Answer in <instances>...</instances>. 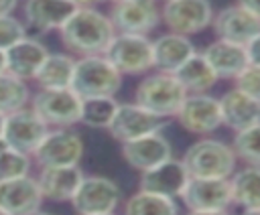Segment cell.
Listing matches in <instances>:
<instances>
[{"instance_id": "12", "label": "cell", "mask_w": 260, "mask_h": 215, "mask_svg": "<svg viewBox=\"0 0 260 215\" xmlns=\"http://www.w3.org/2000/svg\"><path fill=\"white\" fill-rule=\"evenodd\" d=\"M162 128H165V118H158L132 101V103H118L114 120L108 126V132L112 134L114 140L124 144L148 134H156Z\"/></svg>"}, {"instance_id": "23", "label": "cell", "mask_w": 260, "mask_h": 215, "mask_svg": "<svg viewBox=\"0 0 260 215\" xmlns=\"http://www.w3.org/2000/svg\"><path fill=\"white\" fill-rule=\"evenodd\" d=\"M217 101L221 112V126H228L234 132H240L260 122V101H256L254 97L246 95L236 87L217 97Z\"/></svg>"}, {"instance_id": "7", "label": "cell", "mask_w": 260, "mask_h": 215, "mask_svg": "<svg viewBox=\"0 0 260 215\" xmlns=\"http://www.w3.org/2000/svg\"><path fill=\"white\" fill-rule=\"evenodd\" d=\"M83 156V140L71 128H49L37 150L30 154L39 168L77 166Z\"/></svg>"}, {"instance_id": "1", "label": "cell", "mask_w": 260, "mask_h": 215, "mask_svg": "<svg viewBox=\"0 0 260 215\" xmlns=\"http://www.w3.org/2000/svg\"><path fill=\"white\" fill-rule=\"evenodd\" d=\"M116 30L108 14L98 8H77L69 20L59 28V37L69 55L89 57L104 55Z\"/></svg>"}, {"instance_id": "11", "label": "cell", "mask_w": 260, "mask_h": 215, "mask_svg": "<svg viewBox=\"0 0 260 215\" xmlns=\"http://www.w3.org/2000/svg\"><path fill=\"white\" fill-rule=\"evenodd\" d=\"M108 18L116 32L146 37L160 22V10L154 0H120L112 2Z\"/></svg>"}, {"instance_id": "6", "label": "cell", "mask_w": 260, "mask_h": 215, "mask_svg": "<svg viewBox=\"0 0 260 215\" xmlns=\"http://www.w3.org/2000/svg\"><path fill=\"white\" fill-rule=\"evenodd\" d=\"M104 57L120 71V75H140L152 69V47L144 34L116 32Z\"/></svg>"}, {"instance_id": "3", "label": "cell", "mask_w": 260, "mask_h": 215, "mask_svg": "<svg viewBox=\"0 0 260 215\" xmlns=\"http://www.w3.org/2000/svg\"><path fill=\"white\" fill-rule=\"evenodd\" d=\"M122 85L120 71L104 57L89 55L75 59L71 89L81 97H114Z\"/></svg>"}, {"instance_id": "34", "label": "cell", "mask_w": 260, "mask_h": 215, "mask_svg": "<svg viewBox=\"0 0 260 215\" xmlns=\"http://www.w3.org/2000/svg\"><path fill=\"white\" fill-rule=\"evenodd\" d=\"M236 83V89L244 91L246 95L254 97L256 101H260V67L258 65H252L248 63L234 79Z\"/></svg>"}, {"instance_id": "46", "label": "cell", "mask_w": 260, "mask_h": 215, "mask_svg": "<svg viewBox=\"0 0 260 215\" xmlns=\"http://www.w3.org/2000/svg\"><path fill=\"white\" fill-rule=\"evenodd\" d=\"M154 2H156V0H154ZM160 2H162V4H165V2H169V0H160Z\"/></svg>"}, {"instance_id": "45", "label": "cell", "mask_w": 260, "mask_h": 215, "mask_svg": "<svg viewBox=\"0 0 260 215\" xmlns=\"http://www.w3.org/2000/svg\"><path fill=\"white\" fill-rule=\"evenodd\" d=\"M0 215H8V213H6V211H4V209H0Z\"/></svg>"}, {"instance_id": "35", "label": "cell", "mask_w": 260, "mask_h": 215, "mask_svg": "<svg viewBox=\"0 0 260 215\" xmlns=\"http://www.w3.org/2000/svg\"><path fill=\"white\" fill-rule=\"evenodd\" d=\"M246 55H248V63L260 67V32L246 45Z\"/></svg>"}, {"instance_id": "29", "label": "cell", "mask_w": 260, "mask_h": 215, "mask_svg": "<svg viewBox=\"0 0 260 215\" xmlns=\"http://www.w3.org/2000/svg\"><path fill=\"white\" fill-rule=\"evenodd\" d=\"M116 97H87L81 99V112H79V124L95 130H108V126L114 120V114L118 110Z\"/></svg>"}, {"instance_id": "30", "label": "cell", "mask_w": 260, "mask_h": 215, "mask_svg": "<svg viewBox=\"0 0 260 215\" xmlns=\"http://www.w3.org/2000/svg\"><path fill=\"white\" fill-rule=\"evenodd\" d=\"M30 87L26 81L2 71L0 73V114L8 116L20 108H26L30 101Z\"/></svg>"}, {"instance_id": "14", "label": "cell", "mask_w": 260, "mask_h": 215, "mask_svg": "<svg viewBox=\"0 0 260 215\" xmlns=\"http://www.w3.org/2000/svg\"><path fill=\"white\" fill-rule=\"evenodd\" d=\"M181 201L189 211L228 209L232 205L230 178H195V176H191L181 193Z\"/></svg>"}, {"instance_id": "8", "label": "cell", "mask_w": 260, "mask_h": 215, "mask_svg": "<svg viewBox=\"0 0 260 215\" xmlns=\"http://www.w3.org/2000/svg\"><path fill=\"white\" fill-rule=\"evenodd\" d=\"M122 193L120 187L102 174H89L81 178L77 191L71 197V207L77 215H98V213H116Z\"/></svg>"}, {"instance_id": "20", "label": "cell", "mask_w": 260, "mask_h": 215, "mask_svg": "<svg viewBox=\"0 0 260 215\" xmlns=\"http://www.w3.org/2000/svg\"><path fill=\"white\" fill-rule=\"evenodd\" d=\"M189 178L191 176H189L185 164L177 158H169V160L140 172V189L177 199V197H181Z\"/></svg>"}, {"instance_id": "17", "label": "cell", "mask_w": 260, "mask_h": 215, "mask_svg": "<svg viewBox=\"0 0 260 215\" xmlns=\"http://www.w3.org/2000/svg\"><path fill=\"white\" fill-rule=\"evenodd\" d=\"M77 10L71 0H24V26L35 32H53L69 20V16Z\"/></svg>"}, {"instance_id": "10", "label": "cell", "mask_w": 260, "mask_h": 215, "mask_svg": "<svg viewBox=\"0 0 260 215\" xmlns=\"http://www.w3.org/2000/svg\"><path fill=\"white\" fill-rule=\"evenodd\" d=\"M160 20L171 32L189 37L211 24L213 8L209 0H169L162 4Z\"/></svg>"}, {"instance_id": "13", "label": "cell", "mask_w": 260, "mask_h": 215, "mask_svg": "<svg viewBox=\"0 0 260 215\" xmlns=\"http://www.w3.org/2000/svg\"><path fill=\"white\" fill-rule=\"evenodd\" d=\"M175 118L191 134H211L221 126L219 101L207 93H187Z\"/></svg>"}, {"instance_id": "19", "label": "cell", "mask_w": 260, "mask_h": 215, "mask_svg": "<svg viewBox=\"0 0 260 215\" xmlns=\"http://www.w3.org/2000/svg\"><path fill=\"white\" fill-rule=\"evenodd\" d=\"M122 156L128 166L144 172V170L173 158V146L160 132H156V134H148V136L124 142Z\"/></svg>"}, {"instance_id": "37", "label": "cell", "mask_w": 260, "mask_h": 215, "mask_svg": "<svg viewBox=\"0 0 260 215\" xmlns=\"http://www.w3.org/2000/svg\"><path fill=\"white\" fill-rule=\"evenodd\" d=\"M18 2L20 0H0V16L12 14L16 10V6H18Z\"/></svg>"}, {"instance_id": "18", "label": "cell", "mask_w": 260, "mask_h": 215, "mask_svg": "<svg viewBox=\"0 0 260 215\" xmlns=\"http://www.w3.org/2000/svg\"><path fill=\"white\" fill-rule=\"evenodd\" d=\"M47 55H49V49L39 39H32L26 34L24 39H20L18 43H14L4 51V71L28 83L35 79Z\"/></svg>"}, {"instance_id": "21", "label": "cell", "mask_w": 260, "mask_h": 215, "mask_svg": "<svg viewBox=\"0 0 260 215\" xmlns=\"http://www.w3.org/2000/svg\"><path fill=\"white\" fill-rule=\"evenodd\" d=\"M43 195V201H55V203H65L71 201L73 193L77 191L83 170L77 166H49L41 168L39 176H35Z\"/></svg>"}, {"instance_id": "38", "label": "cell", "mask_w": 260, "mask_h": 215, "mask_svg": "<svg viewBox=\"0 0 260 215\" xmlns=\"http://www.w3.org/2000/svg\"><path fill=\"white\" fill-rule=\"evenodd\" d=\"M77 8H95L100 2H104V0H71Z\"/></svg>"}, {"instance_id": "32", "label": "cell", "mask_w": 260, "mask_h": 215, "mask_svg": "<svg viewBox=\"0 0 260 215\" xmlns=\"http://www.w3.org/2000/svg\"><path fill=\"white\" fill-rule=\"evenodd\" d=\"M30 166H32V158L28 154L14 150L0 140V181L24 176L30 172Z\"/></svg>"}, {"instance_id": "40", "label": "cell", "mask_w": 260, "mask_h": 215, "mask_svg": "<svg viewBox=\"0 0 260 215\" xmlns=\"http://www.w3.org/2000/svg\"><path fill=\"white\" fill-rule=\"evenodd\" d=\"M242 215H260V207H254V209H244Z\"/></svg>"}, {"instance_id": "39", "label": "cell", "mask_w": 260, "mask_h": 215, "mask_svg": "<svg viewBox=\"0 0 260 215\" xmlns=\"http://www.w3.org/2000/svg\"><path fill=\"white\" fill-rule=\"evenodd\" d=\"M189 215H232L228 209H213V211H189Z\"/></svg>"}, {"instance_id": "44", "label": "cell", "mask_w": 260, "mask_h": 215, "mask_svg": "<svg viewBox=\"0 0 260 215\" xmlns=\"http://www.w3.org/2000/svg\"><path fill=\"white\" fill-rule=\"evenodd\" d=\"M98 215H116V213H98Z\"/></svg>"}, {"instance_id": "2", "label": "cell", "mask_w": 260, "mask_h": 215, "mask_svg": "<svg viewBox=\"0 0 260 215\" xmlns=\"http://www.w3.org/2000/svg\"><path fill=\"white\" fill-rule=\"evenodd\" d=\"M236 160L234 148L213 138L193 142L181 158L189 176L195 178H230L236 170Z\"/></svg>"}, {"instance_id": "16", "label": "cell", "mask_w": 260, "mask_h": 215, "mask_svg": "<svg viewBox=\"0 0 260 215\" xmlns=\"http://www.w3.org/2000/svg\"><path fill=\"white\" fill-rule=\"evenodd\" d=\"M43 205V195L35 176L24 174L0 181V209L8 215H30Z\"/></svg>"}, {"instance_id": "4", "label": "cell", "mask_w": 260, "mask_h": 215, "mask_svg": "<svg viewBox=\"0 0 260 215\" xmlns=\"http://www.w3.org/2000/svg\"><path fill=\"white\" fill-rule=\"evenodd\" d=\"M187 91L181 87L173 73H150L146 75L134 91V103L158 118H171L177 114Z\"/></svg>"}, {"instance_id": "36", "label": "cell", "mask_w": 260, "mask_h": 215, "mask_svg": "<svg viewBox=\"0 0 260 215\" xmlns=\"http://www.w3.org/2000/svg\"><path fill=\"white\" fill-rule=\"evenodd\" d=\"M238 6H242L244 10H248L250 14H254L260 20V0H238Z\"/></svg>"}, {"instance_id": "41", "label": "cell", "mask_w": 260, "mask_h": 215, "mask_svg": "<svg viewBox=\"0 0 260 215\" xmlns=\"http://www.w3.org/2000/svg\"><path fill=\"white\" fill-rule=\"evenodd\" d=\"M4 71V51H0V73Z\"/></svg>"}, {"instance_id": "22", "label": "cell", "mask_w": 260, "mask_h": 215, "mask_svg": "<svg viewBox=\"0 0 260 215\" xmlns=\"http://www.w3.org/2000/svg\"><path fill=\"white\" fill-rule=\"evenodd\" d=\"M150 47H152V69L162 73H175L195 53V47L189 37L171 30L150 41Z\"/></svg>"}, {"instance_id": "28", "label": "cell", "mask_w": 260, "mask_h": 215, "mask_svg": "<svg viewBox=\"0 0 260 215\" xmlns=\"http://www.w3.org/2000/svg\"><path fill=\"white\" fill-rule=\"evenodd\" d=\"M124 215H179V207L171 197L140 189L126 201Z\"/></svg>"}, {"instance_id": "26", "label": "cell", "mask_w": 260, "mask_h": 215, "mask_svg": "<svg viewBox=\"0 0 260 215\" xmlns=\"http://www.w3.org/2000/svg\"><path fill=\"white\" fill-rule=\"evenodd\" d=\"M173 75L187 93H205L217 81L215 73L211 71V67L207 65V61L199 51H195Z\"/></svg>"}, {"instance_id": "15", "label": "cell", "mask_w": 260, "mask_h": 215, "mask_svg": "<svg viewBox=\"0 0 260 215\" xmlns=\"http://www.w3.org/2000/svg\"><path fill=\"white\" fill-rule=\"evenodd\" d=\"M211 26L219 41L236 43L242 47H246L260 32V20L238 4L225 6L213 14Z\"/></svg>"}, {"instance_id": "43", "label": "cell", "mask_w": 260, "mask_h": 215, "mask_svg": "<svg viewBox=\"0 0 260 215\" xmlns=\"http://www.w3.org/2000/svg\"><path fill=\"white\" fill-rule=\"evenodd\" d=\"M30 215H49V213H45V211H41V209H39V211H35V213H30Z\"/></svg>"}, {"instance_id": "5", "label": "cell", "mask_w": 260, "mask_h": 215, "mask_svg": "<svg viewBox=\"0 0 260 215\" xmlns=\"http://www.w3.org/2000/svg\"><path fill=\"white\" fill-rule=\"evenodd\" d=\"M28 105L49 128H71L79 124L81 97L71 89H39Z\"/></svg>"}, {"instance_id": "42", "label": "cell", "mask_w": 260, "mask_h": 215, "mask_svg": "<svg viewBox=\"0 0 260 215\" xmlns=\"http://www.w3.org/2000/svg\"><path fill=\"white\" fill-rule=\"evenodd\" d=\"M2 126H4V116L0 114V140H2Z\"/></svg>"}, {"instance_id": "24", "label": "cell", "mask_w": 260, "mask_h": 215, "mask_svg": "<svg viewBox=\"0 0 260 215\" xmlns=\"http://www.w3.org/2000/svg\"><path fill=\"white\" fill-rule=\"evenodd\" d=\"M203 59L211 67L217 79H236V75L248 65L246 47L215 39L201 51Z\"/></svg>"}, {"instance_id": "31", "label": "cell", "mask_w": 260, "mask_h": 215, "mask_svg": "<svg viewBox=\"0 0 260 215\" xmlns=\"http://www.w3.org/2000/svg\"><path fill=\"white\" fill-rule=\"evenodd\" d=\"M232 148L236 158L244 160L246 166H260V122L236 132Z\"/></svg>"}, {"instance_id": "9", "label": "cell", "mask_w": 260, "mask_h": 215, "mask_svg": "<svg viewBox=\"0 0 260 215\" xmlns=\"http://www.w3.org/2000/svg\"><path fill=\"white\" fill-rule=\"evenodd\" d=\"M47 132H49V126L35 114V110L30 105H26V108H20V110L4 116L2 142L8 144L10 148L30 156Z\"/></svg>"}, {"instance_id": "47", "label": "cell", "mask_w": 260, "mask_h": 215, "mask_svg": "<svg viewBox=\"0 0 260 215\" xmlns=\"http://www.w3.org/2000/svg\"><path fill=\"white\" fill-rule=\"evenodd\" d=\"M110 2H120V0H110Z\"/></svg>"}, {"instance_id": "33", "label": "cell", "mask_w": 260, "mask_h": 215, "mask_svg": "<svg viewBox=\"0 0 260 215\" xmlns=\"http://www.w3.org/2000/svg\"><path fill=\"white\" fill-rule=\"evenodd\" d=\"M28 34L26 26L22 20H18L14 14H4L0 16V51H6L20 39Z\"/></svg>"}, {"instance_id": "27", "label": "cell", "mask_w": 260, "mask_h": 215, "mask_svg": "<svg viewBox=\"0 0 260 215\" xmlns=\"http://www.w3.org/2000/svg\"><path fill=\"white\" fill-rule=\"evenodd\" d=\"M232 203L242 209L260 207V166H244L230 176Z\"/></svg>"}, {"instance_id": "25", "label": "cell", "mask_w": 260, "mask_h": 215, "mask_svg": "<svg viewBox=\"0 0 260 215\" xmlns=\"http://www.w3.org/2000/svg\"><path fill=\"white\" fill-rule=\"evenodd\" d=\"M73 69H75L73 55L49 51L47 59L39 67L32 81L39 85V89H67V87H71Z\"/></svg>"}]
</instances>
